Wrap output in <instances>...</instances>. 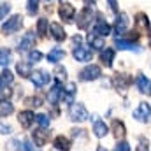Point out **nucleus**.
<instances>
[{"label":"nucleus","mask_w":151,"mask_h":151,"mask_svg":"<svg viewBox=\"0 0 151 151\" xmlns=\"http://www.w3.org/2000/svg\"><path fill=\"white\" fill-rule=\"evenodd\" d=\"M21 23H23V18L21 16H12L11 19H7L4 25H2V32L4 34H14V32H18L19 28H21Z\"/></svg>","instance_id":"1"},{"label":"nucleus","mask_w":151,"mask_h":151,"mask_svg":"<svg viewBox=\"0 0 151 151\" xmlns=\"http://www.w3.org/2000/svg\"><path fill=\"white\" fill-rule=\"evenodd\" d=\"M72 55L77 62H90L93 58V49L88 46H77V47H74Z\"/></svg>","instance_id":"2"},{"label":"nucleus","mask_w":151,"mask_h":151,"mask_svg":"<svg viewBox=\"0 0 151 151\" xmlns=\"http://www.w3.org/2000/svg\"><path fill=\"white\" fill-rule=\"evenodd\" d=\"M69 114H70V119L72 121H86L88 119V111L84 109L83 104H72Z\"/></svg>","instance_id":"3"},{"label":"nucleus","mask_w":151,"mask_h":151,"mask_svg":"<svg viewBox=\"0 0 151 151\" xmlns=\"http://www.w3.org/2000/svg\"><path fill=\"white\" fill-rule=\"evenodd\" d=\"M91 16H93V7H91V5H86V7L79 12V16H77V27H79V28H86V27L91 23Z\"/></svg>","instance_id":"4"},{"label":"nucleus","mask_w":151,"mask_h":151,"mask_svg":"<svg viewBox=\"0 0 151 151\" xmlns=\"http://www.w3.org/2000/svg\"><path fill=\"white\" fill-rule=\"evenodd\" d=\"M102 74V70H100V67L99 65H88V67H84L83 70H81V79L83 81H93V79H99Z\"/></svg>","instance_id":"5"},{"label":"nucleus","mask_w":151,"mask_h":151,"mask_svg":"<svg viewBox=\"0 0 151 151\" xmlns=\"http://www.w3.org/2000/svg\"><path fill=\"white\" fill-rule=\"evenodd\" d=\"M134 118L135 119H139V121H150L151 118V107L150 104H139V107L134 111Z\"/></svg>","instance_id":"6"},{"label":"nucleus","mask_w":151,"mask_h":151,"mask_svg":"<svg viewBox=\"0 0 151 151\" xmlns=\"http://www.w3.org/2000/svg\"><path fill=\"white\" fill-rule=\"evenodd\" d=\"M30 79H32V83L35 84V86H46L47 83H49V74L47 72H44V70H37V72H34V74L30 76Z\"/></svg>","instance_id":"7"},{"label":"nucleus","mask_w":151,"mask_h":151,"mask_svg":"<svg viewBox=\"0 0 151 151\" xmlns=\"http://www.w3.org/2000/svg\"><path fill=\"white\" fill-rule=\"evenodd\" d=\"M135 84H137V88H139L141 93L151 95V81L146 77V76H139V77L135 79Z\"/></svg>","instance_id":"8"},{"label":"nucleus","mask_w":151,"mask_h":151,"mask_svg":"<svg viewBox=\"0 0 151 151\" xmlns=\"http://www.w3.org/2000/svg\"><path fill=\"white\" fill-rule=\"evenodd\" d=\"M93 34H97V35H100V37H107V35L111 34V27H109L104 19H99V21L95 23V27H93Z\"/></svg>","instance_id":"9"},{"label":"nucleus","mask_w":151,"mask_h":151,"mask_svg":"<svg viewBox=\"0 0 151 151\" xmlns=\"http://www.w3.org/2000/svg\"><path fill=\"white\" fill-rule=\"evenodd\" d=\"M19 125L23 127V128H30L32 127V123L35 121V114L32 113V111H23V113H19Z\"/></svg>","instance_id":"10"},{"label":"nucleus","mask_w":151,"mask_h":151,"mask_svg":"<svg viewBox=\"0 0 151 151\" xmlns=\"http://www.w3.org/2000/svg\"><path fill=\"white\" fill-rule=\"evenodd\" d=\"M58 14H60L65 21H70V19L74 18V14H76V9L70 5V4H62L60 9H58Z\"/></svg>","instance_id":"11"},{"label":"nucleus","mask_w":151,"mask_h":151,"mask_svg":"<svg viewBox=\"0 0 151 151\" xmlns=\"http://www.w3.org/2000/svg\"><path fill=\"white\" fill-rule=\"evenodd\" d=\"M127 27H128V18H127V14H125V12L118 14L116 23H114L116 32H118V34H125V32H127Z\"/></svg>","instance_id":"12"},{"label":"nucleus","mask_w":151,"mask_h":151,"mask_svg":"<svg viewBox=\"0 0 151 151\" xmlns=\"http://www.w3.org/2000/svg\"><path fill=\"white\" fill-rule=\"evenodd\" d=\"M49 30H51V35H53L55 40H63V39L67 37V34H65L63 27H62V25H58V23H51V25H49Z\"/></svg>","instance_id":"13"},{"label":"nucleus","mask_w":151,"mask_h":151,"mask_svg":"<svg viewBox=\"0 0 151 151\" xmlns=\"http://www.w3.org/2000/svg\"><path fill=\"white\" fill-rule=\"evenodd\" d=\"M34 44H35V35L30 32V34H27L25 37L21 39V42H19V51H28L30 47H34Z\"/></svg>","instance_id":"14"},{"label":"nucleus","mask_w":151,"mask_h":151,"mask_svg":"<svg viewBox=\"0 0 151 151\" xmlns=\"http://www.w3.org/2000/svg\"><path fill=\"white\" fill-rule=\"evenodd\" d=\"M116 46H118L119 49H127V51H135V53L141 51V47H139L137 44H132V42L123 40V39H119V37H116Z\"/></svg>","instance_id":"15"},{"label":"nucleus","mask_w":151,"mask_h":151,"mask_svg":"<svg viewBox=\"0 0 151 151\" xmlns=\"http://www.w3.org/2000/svg\"><path fill=\"white\" fill-rule=\"evenodd\" d=\"M55 148L58 151H70V141L63 135H58L55 139Z\"/></svg>","instance_id":"16"},{"label":"nucleus","mask_w":151,"mask_h":151,"mask_svg":"<svg viewBox=\"0 0 151 151\" xmlns=\"http://www.w3.org/2000/svg\"><path fill=\"white\" fill-rule=\"evenodd\" d=\"M113 60H114V49L113 47H106L102 49V62L106 67H111L113 65Z\"/></svg>","instance_id":"17"},{"label":"nucleus","mask_w":151,"mask_h":151,"mask_svg":"<svg viewBox=\"0 0 151 151\" xmlns=\"http://www.w3.org/2000/svg\"><path fill=\"white\" fill-rule=\"evenodd\" d=\"M88 42L91 44L93 49H102V47H104V37H100V35H97V34H90V35H88Z\"/></svg>","instance_id":"18"},{"label":"nucleus","mask_w":151,"mask_h":151,"mask_svg":"<svg viewBox=\"0 0 151 151\" xmlns=\"http://www.w3.org/2000/svg\"><path fill=\"white\" fill-rule=\"evenodd\" d=\"M93 132H95V135H97V137H104L109 130H107V125H106L104 121L97 119V121H95V125H93Z\"/></svg>","instance_id":"19"},{"label":"nucleus","mask_w":151,"mask_h":151,"mask_svg":"<svg viewBox=\"0 0 151 151\" xmlns=\"http://www.w3.org/2000/svg\"><path fill=\"white\" fill-rule=\"evenodd\" d=\"M135 25L141 28V30H150V21H148V16L146 14H142V12H139L137 14V19H135Z\"/></svg>","instance_id":"20"},{"label":"nucleus","mask_w":151,"mask_h":151,"mask_svg":"<svg viewBox=\"0 0 151 151\" xmlns=\"http://www.w3.org/2000/svg\"><path fill=\"white\" fill-rule=\"evenodd\" d=\"M63 56H65V53H63L62 49H58V47H55L53 51H49V55H47V60H49L51 63H56V62H60V60H63Z\"/></svg>","instance_id":"21"},{"label":"nucleus","mask_w":151,"mask_h":151,"mask_svg":"<svg viewBox=\"0 0 151 151\" xmlns=\"http://www.w3.org/2000/svg\"><path fill=\"white\" fill-rule=\"evenodd\" d=\"M113 130H114L116 139H123V137H125V125H123L121 121L114 119V121H113Z\"/></svg>","instance_id":"22"},{"label":"nucleus","mask_w":151,"mask_h":151,"mask_svg":"<svg viewBox=\"0 0 151 151\" xmlns=\"http://www.w3.org/2000/svg\"><path fill=\"white\" fill-rule=\"evenodd\" d=\"M34 141H35L37 146H44L46 141H47V134H46L44 130H37V132H34Z\"/></svg>","instance_id":"23"},{"label":"nucleus","mask_w":151,"mask_h":151,"mask_svg":"<svg viewBox=\"0 0 151 151\" xmlns=\"http://www.w3.org/2000/svg\"><path fill=\"white\" fill-rule=\"evenodd\" d=\"M12 111H14L12 104H11V102H7V100H2V104H0V114H2V118L9 116Z\"/></svg>","instance_id":"24"},{"label":"nucleus","mask_w":151,"mask_h":151,"mask_svg":"<svg viewBox=\"0 0 151 151\" xmlns=\"http://www.w3.org/2000/svg\"><path fill=\"white\" fill-rule=\"evenodd\" d=\"M60 93H62V90H60V83H56V84H55V86L51 88V91H49V102L56 104V100H58Z\"/></svg>","instance_id":"25"},{"label":"nucleus","mask_w":151,"mask_h":151,"mask_svg":"<svg viewBox=\"0 0 151 151\" xmlns=\"http://www.w3.org/2000/svg\"><path fill=\"white\" fill-rule=\"evenodd\" d=\"M0 63H2L4 69H5V65L11 63V53H9V49H5V47H2V51H0Z\"/></svg>","instance_id":"26"},{"label":"nucleus","mask_w":151,"mask_h":151,"mask_svg":"<svg viewBox=\"0 0 151 151\" xmlns=\"http://www.w3.org/2000/svg\"><path fill=\"white\" fill-rule=\"evenodd\" d=\"M16 69H18V72L21 74V77H30V76H32V72H30V63H23V62H21V63H18Z\"/></svg>","instance_id":"27"},{"label":"nucleus","mask_w":151,"mask_h":151,"mask_svg":"<svg viewBox=\"0 0 151 151\" xmlns=\"http://www.w3.org/2000/svg\"><path fill=\"white\" fill-rule=\"evenodd\" d=\"M35 121L40 125V128H47V127H49V123H51V121H49V118H47L46 114H37V116H35Z\"/></svg>","instance_id":"28"},{"label":"nucleus","mask_w":151,"mask_h":151,"mask_svg":"<svg viewBox=\"0 0 151 151\" xmlns=\"http://www.w3.org/2000/svg\"><path fill=\"white\" fill-rule=\"evenodd\" d=\"M11 83H12V74L7 69H4L2 70V88H5V84H11Z\"/></svg>","instance_id":"29"},{"label":"nucleus","mask_w":151,"mask_h":151,"mask_svg":"<svg viewBox=\"0 0 151 151\" xmlns=\"http://www.w3.org/2000/svg\"><path fill=\"white\" fill-rule=\"evenodd\" d=\"M42 58V53L40 51H30V55H28V63H34V62H39Z\"/></svg>","instance_id":"30"},{"label":"nucleus","mask_w":151,"mask_h":151,"mask_svg":"<svg viewBox=\"0 0 151 151\" xmlns=\"http://www.w3.org/2000/svg\"><path fill=\"white\" fill-rule=\"evenodd\" d=\"M55 76H56V83H60V84H62V81H65V69H62V67H56Z\"/></svg>","instance_id":"31"},{"label":"nucleus","mask_w":151,"mask_h":151,"mask_svg":"<svg viewBox=\"0 0 151 151\" xmlns=\"http://www.w3.org/2000/svg\"><path fill=\"white\" fill-rule=\"evenodd\" d=\"M27 9H28L30 14H35L39 11V0H28V7Z\"/></svg>","instance_id":"32"},{"label":"nucleus","mask_w":151,"mask_h":151,"mask_svg":"<svg viewBox=\"0 0 151 151\" xmlns=\"http://www.w3.org/2000/svg\"><path fill=\"white\" fill-rule=\"evenodd\" d=\"M46 28H47V19H39V25H37V30L39 34H46Z\"/></svg>","instance_id":"33"},{"label":"nucleus","mask_w":151,"mask_h":151,"mask_svg":"<svg viewBox=\"0 0 151 151\" xmlns=\"http://www.w3.org/2000/svg\"><path fill=\"white\" fill-rule=\"evenodd\" d=\"M9 11H11V5H9L7 2H4V4H2V11H0V16H2V19H5V16L9 14Z\"/></svg>","instance_id":"34"},{"label":"nucleus","mask_w":151,"mask_h":151,"mask_svg":"<svg viewBox=\"0 0 151 151\" xmlns=\"http://www.w3.org/2000/svg\"><path fill=\"white\" fill-rule=\"evenodd\" d=\"M114 151H130V146H128L127 142H123V141H121V142H118V144H116Z\"/></svg>","instance_id":"35"},{"label":"nucleus","mask_w":151,"mask_h":151,"mask_svg":"<svg viewBox=\"0 0 151 151\" xmlns=\"http://www.w3.org/2000/svg\"><path fill=\"white\" fill-rule=\"evenodd\" d=\"M30 102H32V106H35V107H39V106H40V99H39V97H35V99H32Z\"/></svg>","instance_id":"36"},{"label":"nucleus","mask_w":151,"mask_h":151,"mask_svg":"<svg viewBox=\"0 0 151 151\" xmlns=\"http://www.w3.org/2000/svg\"><path fill=\"white\" fill-rule=\"evenodd\" d=\"M109 5H111L113 11H118V2L116 0H109Z\"/></svg>","instance_id":"37"},{"label":"nucleus","mask_w":151,"mask_h":151,"mask_svg":"<svg viewBox=\"0 0 151 151\" xmlns=\"http://www.w3.org/2000/svg\"><path fill=\"white\" fill-rule=\"evenodd\" d=\"M2 134H11V127H5V125H2Z\"/></svg>","instance_id":"38"},{"label":"nucleus","mask_w":151,"mask_h":151,"mask_svg":"<svg viewBox=\"0 0 151 151\" xmlns=\"http://www.w3.org/2000/svg\"><path fill=\"white\" fill-rule=\"evenodd\" d=\"M97 151H107V150H104L102 146H99V148H97Z\"/></svg>","instance_id":"39"}]
</instances>
